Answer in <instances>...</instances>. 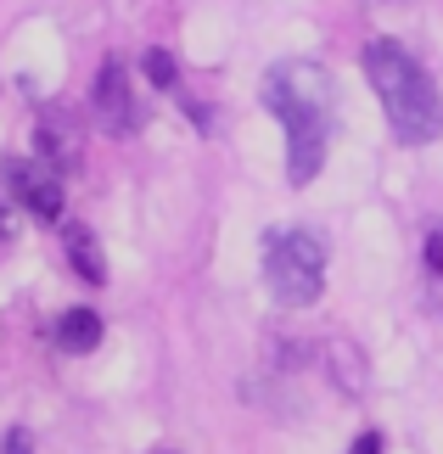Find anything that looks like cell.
<instances>
[{"instance_id": "30bf717a", "label": "cell", "mask_w": 443, "mask_h": 454, "mask_svg": "<svg viewBox=\"0 0 443 454\" xmlns=\"http://www.w3.org/2000/svg\"><path fill=\"white\" fill-rule=\"evenodd\" d=\"M6 454H28V432H6Z\"/></svg>"}, {"instance_id": "277c9868", "label": "cell", "mask_w": 443, "mask_h": 454, "mask_svg": "<svg viewBox=\"0 0 443 454\" xmlns=\"http://www.w3.org/2000/svg\"><path fill=\"white\" fill-rule=\"evenodd\" d=\"M0 180L34 219H62V174L51 157H6Z\"/></svg>"}, {"instance_id": "9c48e42d", "label": "cell", "mask_w": 443, "mask_h": 454, "mask_svg": "<svg viewBox=\"0 0 443 454\" xmlns=\"http://www.w3.org/2000/svg\"><path fill=\"white\" fill-rule=\"evenodd\" d=\"M348 454H382V438H376V432H365V438H353Z\"/></svg>"}, {"instance_id": "8fae6325", "label": "cell", "mask_w": 443, "mask_h": 454, "mask_svg": "<svg viewBox=\"0 0 443 454\" xmlns=\"http://www.w3.org/2000/svg\"><path fill=\"white\" fill-rule=\"evenodd\" d=\"M6 236H12V231H6V202H0V241H6Z\"/></svg>"}, {"instance_id": "6da1fadb", "label": "cell", "mask_w": 443, "mask_h": 454, "mask_svg": "<svg viewBox=\"0 0 443 454\" xmlns=\"http://www.w3.org/2000/svg\"><path fill=\"white\" fill-rule=\"evenodd\" d=\"M264 107L287 129V180L309 185L326 168L331 124H336V79L309 57H281L258 84Z\"/></svg>"}, {"instance_id": "8992f818", "label": "cell", "mask_w": 443, "mask_h": 454, "mask_svg": "<svg viewBox=\"0 0 443 454\" xmlns=\"http://www.w3.org/2000/svg\"><path fill=\"white\" fill-rule=\"evenodd\" d=\"M51 342H57L62 354H91V348L101 342V314L96 309H67V314H57Z\"/></svg>"}, {"instance_id": "7a4b0ae2", "label": "cell", "mask_w": 443, "mask_h": 454, "mask_svg": "<svg viewBox=\"0 0 443 454\" xmlns=\"http://www.w3.org/2000/svg\"><path fill=\"white\" fill-rule=\"evenodd\" d=\"M365 79H370V90H376L387 124H393V135L404 146H432L443 135L438 84L399 40H370L365 45Z\"/></svg>"}, {"instance_id": "5b68a950", "label": "cell", "mask_w": 443, "mask_h": 454, "mask_svg": "<svg viewBox=\"0 0 443 454\" xmlns=\"http://www.w3.org/2000/svg\"><path fill=\"white\" fill-rule=\"evenodd\" d=\"M91 101H96V118L107 124V135H135L140 129V101L130 96V74H123V62H101Z\"/></svg>"}, {"instance_id": "3957f363", "label": "cell", "mask_w": 443, "mask_h": 454, "mask_svg": "<svg viewBox=\"0 0 443 454\" xmlns=\"http://www.w3.org/2000/svg\"><path fill=\"white\" fill-rule=\"evenodd\" d=\"M258 258H264V286H270V298L281 309H309L326 292V258L331 253L304 224H275V231H264Z\"/></svg>"}, {"instance_id": "52a82bcc", "label": "cell", "mask_w": 443, "mask_h": 454, "mask_svg": "<svg viewBox=\"0 0 443 454\" xmlns=\"http://www.w3.org/2000/svg\"><path fill=\"white\" fill-rule=\"evenodd\" d=\"M62 247H67V264H74L91 286H101L107 281V258H101V247H96V236L84 231V224H62Z\"/></svg>"}, {"instance_id": "ba28073f", "label": "cell", "mask_w": 443, "mask_h": 454, "mask_svg": "<svg viewBox=\"0 0 443 454\" xmlns=\"http://www.w3.org/2000/svg\"><path fill=\"white\" fill-rule=\"evenodd\" d=\"M146 79L157 84V90H169V84H174V62H169V51H146Z\"/></svg>"}]
</instances>
